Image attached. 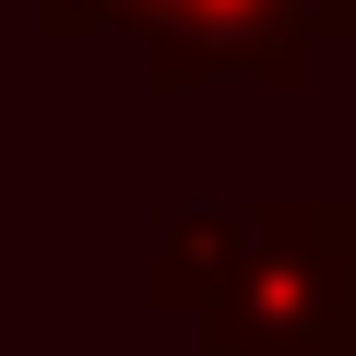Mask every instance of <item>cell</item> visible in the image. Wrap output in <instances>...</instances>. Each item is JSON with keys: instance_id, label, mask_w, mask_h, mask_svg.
<instances>
[{"instance_id": "3957f363", "label": "cell", "mask_w": 356, "mask_h": 356, "mask_svg": "<svg viewBox=\"0 0 356 356\" xmlns=\"http://www.w3.org/2000/svg\"><path fill=\"white\" fill-rule=\"evenodd\" d=\"M321 356H356V297H344V321L321 332Z\"/></svg>"}, {"instance_id": "6da1fadb", "label": "cell", "mask_w": 356, "mask_h": 356, "mask_svg": "<svg viewBox=\"0 0 356 356\" xmlns=\"http://www.w3.org/2000/svg\"><path fill=\"white\" fill-rule=\"evenodd\" d=\"M143 297L202 321V356H321V332L356 297V191L178 202L154 214Z\"/></svg>"}, {"instance_id": "7a4b0ae2", "label": "cell", "mask_w": 356, "mask_h": 356, "mask_svg": "<svg viewBox=\"0 0 356 356\" xmlns=\"http://www.w3.org/2000/svg\"><path fill=\"white\" fill-rule=\"evenodd\" d=\"M344 36H356V0H154L131 24V60L154 95H214V83L297 95Z\"/></svg>"}]
</instances>
